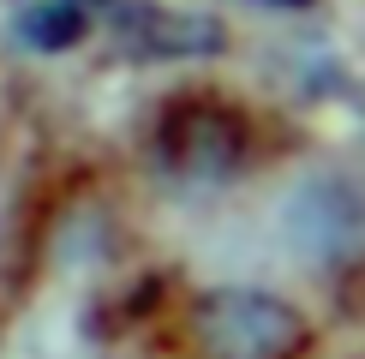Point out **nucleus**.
Masks as SVG:
<instances>
[{"label": "nucleus", "instance_id": "f257e3e1", "mask_svg": "<svg viewBox=\"0 0 365 359\" xmlns=\"http://www.w3.org/2000/svg\"><path fill=\"white\" fill-rule=\"evenodd\" d=\"M192 341L204 359H294L306 348V318L257 288H216L192 306Z\"/></svg>", "mask_w": 365, "mask_h": 359}, {"label": "nucleus", "instance_id": "f03ea898", "mask_svg": "<svg viewBox=\"0 0 365 359\" xmlns=\"http://www.w3.org/2000/svg\"><path fill=\"white\" fill-rule=\"evenodd\" d=\"M162 150H168V162L186 168V174H227L246 156V126H240L222 102L174 108L162 120Z\"/></svg>", "mask_w": 365, "mask_h": 359}, {"label": "nucleus", "instance_id": "7ed1b4c3", "mask_svg": "<svg viewBox=\"0 0 365 359\" xmlns=\"http://www.w3.org/2000/svg\"><path fill=\"white\" fill-rule=\"evenodd\" d=\"M19 30H24L30 48H42V54L72 48V42L90 30V6H78V0H36V6H24Z\"/></svg>", "mask_w": 365, "mask_h": 359}, {"label": "nucleus", "instance_id": "20e7f679", "mask_svg": "<svg viewBox=\"0 0 365 359\" xmlns=\"http://www.w3.org/2000/svg\"><path fill=\"white\" fill-rule=\"evenodd\" d=\"M276 6H306V0H276Z\"/></svg>", "mask_w": 365, "mask_h": 359}]
</instances>
